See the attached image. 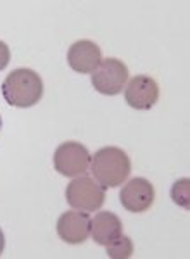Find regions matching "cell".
I'll return each mask as SVG.
<instances>
[{
  "label": "cell",
  "mask_w": 190,
  "mask_h": 259,
  "mask_svg": "<svg viewBox=\"0 0 190 259\" xmlns=\"http://www.w3.org/2000/svg\"><path fill=\"white\" fill-rule=\"evenodd\" d=\"M9 61H11V50H9V47H7L6 41L0 40V71L7 68Z\"/></svg>",
  "instance_id": "cell-13"
},
{
  "label": "cell",
  "mask_w": 190,
  "mask_h": 259,
  "mask_svg": "<svg viewBox=\"0 0 190 259\" xmlns=\"http://www.w3.org/2000/svg\"><path fill=\"white\" fill-rule=\"evenodd\" d=\"M121 206L130 212H145L154 204V187L145 178H132L120 192Z\"/></svg>",
  "instance_id": "cell-7"
},
{
  "label": "cell",
  "mask_w": 190,
  "mask_h": 259,
  "mask_svg": "<svg viewBox=\"0 0 190 259\" xmlns=\"http://www.w3.org/2000/svg\"><path fill=\"white\" fill-rule=\"evenodd\" d=\"M2 95L9 106L21 107H33L40 102L44 95V81L40 74L33 69L19 68L7 74L2 83Z\"/></svg>",
  "instance_id": "cell-2"
},
{
  "label": "cell",
  "mask_w": 190,
  "mask_h": 259,
  "mask_svg": "<svg viewBox=\"0 0 190 259\" xmlns=\"http://www.w3.org/2000/svg\"><path fill=\"white\" fill-rule=\"evenodd\" d=\"M4 249H6V237H4V232L0 230V254L4 252Z\"/></svg>",
  "instance_id": "cell-14"
},
{
  "label": "cell",
  "mask_w": 190,
  "mask_h": 259,
  "mask_svg": "<svg viewBox=\"0 0 190 259\" xmlns=\"http://www.w3.org/2000/svg\"><path fill=\"white\" fill-rule=\"evenodd\" d=\"M90 171L104 190L123 185L132 173V161L120 147H102L92 156Z\"/></svg>",
  "instance_id": "cell-1"
},
{
  "label": "cell",
  "mask_w": 190,
  "mask_h": 259,
  "mask_svg": "<svg viewBox=\"0 0 190 259\" xmlns=\"http://www.w3.org/2000/svg\"><path fill=\"white\" fill-rule=\"evenodd\" d=\"M90 233L94 237L95 244L105 247L120 235H123V223L111 211L97 212L90 221Z\"/></svg>",
  "instance_id": "cell-10"
},
{
  "label": "cell",
  "mask_w": 190,
  "mask_h": 259,
  "mask_svg": "<svg viewBox=\"0 0 190 259\" xmlns=\"http://www.w3.org/2000/svg\"><path fill=\"white\" fill-rule=\"evenodd\" d=\"M0 130H2V118H0Z\"/></svg>",
  "instance_id": "cell-15"
},
{
  "label": "cell",
  "mask_w": 190,
  "mask_h": 259,
  "mask_svg": "<svg viewBox=\"0 0 190 259\" xmlns=\"http://www.w3.org/2000/svg\"><path fill=\"white\" fill-rule=\"evenodd\" d=\"M102 62V52L92 40H78L67 50V64L80 74L94 73L97 66Z\"/></svg>",
  "instance_id": "cell-9"
},
{
  "label": "cell",
  "mask_w": 190,
  "mask_h": 259,
  "mask_svg": "<svg viewBox=\"0 0 190 259\" xmlns=\"http://www.w3.org/2000/svg\"><path fill=\"white\" fill-rule=\"evenodd\" d=\"M125 100L130 107L138 111H149L159 100V85L147 74H137L125 89Z\"/></svg>",
  "instance_id": "cell-6"
},
{
  "label": "cell",
  "mask_w": 190,
  "mask_h": 259,
  "mask_svg": "<svg viewBox=\"0 0 190 259\" xmlns=\"http://www.w3.org/2000/svg\"><path fill=\"white\" fill-rule=\"evenodd\" d=\"M92 156L88 149L80 142H64L54 152V168L67 178H76L87 173Z\"/></svg>",
  "instance_id": "cell-4"
},
{
  "label": "cell",
  "mask_w": 190,
  "mask_h": 259,
  "mask_svg": "<svg viewBox=\"0 0 190 259\" xmlns=\"http://www.w3.org/2000/svg\"><path fill=\"white\" fill-rule=\"evenodd\" d=\"M66 200L73 209L95 212L105 202V190L90 177H76L66 189Z\"/></svg>",
  "instance_id": "cell-3"
},
{
  "label": "cell",
  "mask_w": 190,
  "mask_h": 259,
  "mask_svg": "<svg viewBox=\"0 0 190 259\" xmlns=\"http://www.w3.org/2000/svg\"><path fill=\"white\" fill-rule=\"evenodd\" d=\"M171 199L176 206L185 207L188 209L190 207V180L188 178H181L176 180L171 187Z\"/></svg>",
  "instance_id": "cell-12"
},
{
  "label": "cell",
  "mask_w": 190,
  "mask_h": 259,
  "mask_svg": "<svg viewBox=\"0 0 190 259\" xmlns=\"http://www.w3.org/2000/svg\"><path fill=\"white\" fill-rule=\"evenodd\" d=\"M90 216L83 211L62 212L57 220V235L66 244L78 245L83 244L90 235Z\"/></svg>",
  "instance_id": "cell-8"
},
{
  "label": "cell",
  "mask_w": 190,
  "mask_h": 259,
  "mask_svg": "<svg viewBox=\"0 0 190 259\" xmlns=\"http://www.w3.org/2000/svg\"><path fill=\"white\" fill-rule=\"evenodd\" d=\"M92 85L102 95H118L121 94L128 81V68L123 61L116 57L102 59L97 69L92 73Z\"/></svg>",
  "instance_id": "cell-5"
},
{
  "label": "cell",
  "mask_w": 190,
  "mask_h": 259,
  "mask_svg": "<svg viewBox=\"0 0 190 259\" xmlns=\"http://www.w3.org/2000/svg\"><path fill=\"white\" fill-rule=\"evenodd\" d=\"M105 252L112 259H128L133 254V244L128 237L120 235L114 242L105 245Z\"/></svg>",
  "instance_id": "cell-11"
}]
</instances>
